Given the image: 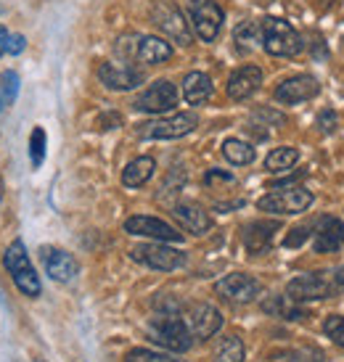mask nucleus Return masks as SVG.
I'll return each mask as SVG.
<instances>
[{
	"mask_svg": "<svg viewBox=\"0 0 344 362\" xmlns=\"http://www.w3.org/2000/svg\"><path fill=\"white\" fill-rule=\"evenodd\" d=\"M151 19L164 32V37H170L178 45H191L193 35L188 30V21H185V16H183L180 8L175 3H170V0H156V6L151 11Z\"/></svg>",
	"mask_w": 344,
	"mask_h": 362,
	"instance_id": "obj_6",
	"label": "nucleus"
},
{
	"mask_svg": "<svg viewBox=\"0 0 344 362\" xmlns=\"http://www.w3.org/2000/svg\"><path fill=\"white\" fill-rule=\"evenodd\" d=\"M149 339L154 344H159L164 346L167 352H188L193 344V336L188 331V325L185 320H180L178 315H172V312H164L159 317H154L149 322Z\"/></svg>",
	"mask_w": 344,
	"mask_h": 362,
	"instance_id": "obj_2",
	"label": "nucleus"
},
{
	"mask_svg": "<svg viewBox=\"0 0 344 362\" xmlns=\"http://www.w3.org/2000/svg\"><path fill=\"white\" fill-rule=\"evenodd\" d=\"M172 59V45L164 37H156V35H143L138 40V53H135V61L141 64H164V61Z\"/></svg>",
	"mask_w": 344,
	"mask_h": 362,
	"instance_id": "obj_21",
	"label": "nucleus"
},
{
	"mask_svg": "<svg viewBox=\"0 0 344 362\" xmlns=\"http://www.w3.org/2000/svg\"><path fill=\"white\" fill-rule=\"evenodd\" d=\"M307 235H310V233H307V228H294V230L286 235L284 243L289 246V249H297V246H302V243L307 241Z\"/></svg>",
	"mask_w": 344,
	"mask_h": 362,
	"instance_id": "obj_37",
	"label": "nucleus"
},
{
	"mask_svg": "<svg viewBox=\"0 0 344 362\" xmlns=\"http://www.w3.org/2000/svg\"><path fill=\"white\" fill-rule=\"evenodd\" d=\"M323 331H326V336L339 346V349H344V317L342 315H331V317H326Z\"/></svg>",
	"mask_w": 344,
	"mask_h": 362,
	"instance_id": "obj_31",
	"label": "nucleus"
},
{
	"mask_svg": "<svg viewBox=\"0 0 344 362\" xmlns=\"http://www.w3.org/2000/svg\"><path fill=\"white\" fill-rule=\"evenodd\" d=\"M175 106H178V88L167 80H156L149 90H143L135 98V109L146 111V114H164Z\"/></svg>",
	"mask_w": 344,
	"mask_h": 362,
	"instance_id": "obj_10",
	"label": "nucleus"
},
{
	"mask_svg": "<svg viewBox=\"0 0 344 362\" xmlns=\"http://www.w3.org/2000/svg\"><path fill=\"white\" fill-rule=\"evenodd\" d=\"M0 109H3V103H0Z\"/></svg>",
	"mask_w": 344,
	"mask_h": 362,
	"instance_id": "obj_42",
	"label": "nucleus"
},
{
	"mask_svg": "<svg viewBox=\"0 0 344 362\" xmlns=\"http://www.w3.org/2000/svg\"><path fill=\"white\" fill-rule=\"evenodd\" d=\"M204 182L212 188V185H217V182H225V185H233V175H228V172H220V170H210L207 172V177H204Z\"/></svg>",
	"mask_w": 344,
	"mask_h": 362,
	"instance_id": "obj_36",
	"label": "nucleus"
},
{
	"mask_svg": "<svg viewBox=\"0 0 344 362\" xmlns=\"http://www.w3.org/2000/svg\"><path fill=\"white\" fill-rule=\"evenodd\" d=\"M214 291L220 293L228 302H252L260 296L263 291V283L254 281L252 275H243V272H233V275H225L223 281L214 283Z\"/></svg>",
	"mask_w": 344,
	"mask_h": 362,
	"instance_id": "obj_11",
	"label": "nucleus"
},
{
	"mask_svg": "<svg viewBox=\"0 0 344 362\" xmlns=\"http://www.w3.org/2000/svg\"><path fill=\"white\" fill-rule=\"evenodd\" d=\"M154 170H156V161L151 156H138L122 170V182L127 188H141L154 177Z\"/></svg>",
	"mask_w": 344,
	"mask_h": 362,
	"instance_id": "obj_23",
	"label": "nucleus"
},
{
	"mask_svg": "<svg viewBox=\"0 0 344 362\" xmlns=\"http://www.w3.org/2000/svg\"><path fill=\"white\" fill-rule=\"evenodd\" d=\"M138 40H141V35H125V37H120V40H117V53H120L122 59L135 61Z\"/></svg>",
	"mask_w": 344,
	"mask_h": 362,
	"instance_id": "obj_33",
	"label": "nucleus"
},
{
	"mask_svg": "<svg viewBox=\"0 0 344 362\" xmlns=\"http://www.w3.org/2000/svg\"><path fill=\"white\" fill-rule=\"evenodd\" d=\"M223 156L231 161V164H236V167H246V164L254 161V148L249 143L239 141V138H228V141L223 143Z\"/></svg>",
	"mask_w": 344,
	"mask_h": 362,
	"instance_id": "obj_25",
	"label": "nucleus"
},
{
	"mask_svg": "<svg viewBox=\"0 0 344 362\" xmlns=\"http://www.w3.org/2000/svg\"><path fill=\"white\" fill-rule=\"evenodd\" d=\"M98 80L109 90H135L138 85H143V71L132 66H120V64H101Z\"/></svg>",
	"mask_w": 344,
	"mask_h": 362,
	"instance_id": "obj_17",
	"label": "nucleus"
},
{
	"mask_svg": "<svg viewBox=\"0 0 344 362\" xmlns=\"http://www.w3.org/2000/svg\"><path fill=\"white\" fill-rule=\"evenodd\" d=\"M212 80L204 74V71H191L185 74L183 80V98L191 103V106H202L212 98Z\"/></svg>",
	"mask_w": 344,
	"mask_h": 362,
	"instance_id": "obj_22",
	"label": "nucleus"
},
{
	"mask_svg": "<svg viewBox=\"0 0 344 362\" xmlns=\"http://www.w3.org/2000/svg\"><path fill=\"white\" fill-rule=\"evenodd\" d=\"M289 362H323V357L318 352H299V354H294Z\"/></svg>",
	"mask_w": 344,
	"mask_h": 362,
	"instance_id": "obj_39",
	"label": "nucleus"
},
{
	"mask_svg": "<svg viewBox=\"0 0 344 362\" xmlns=\"http://www.w3.org/2000/svg\"><path fill=\"white\" fill-rule=\"evenodd\" d=\"M243 341L239 339V336H225L223 341H220V346H217V352H214V357H217V362H243Z\"/></svg>",
	"mask_w": 344,
	"mask_h": 362,
	"instance_id": "obj_27",
	"label": "nucleus"
},
{
	"mask_svg": "<svg viewBox=\"0 0 344 362\" xmlns=\"http://www.w3.org/2000/svg\"><path fill=\"white\" fill-rule=\"evenodd\" d=\"M188 19H191L193 35L204 42H212L223 30L225 13L214 0H191L188 3Z\"/></svg>",
	"mask_w": 344,
	"mask_h": 362,
	"instance_id": "obj_5",
	"label": "nucleus"
},
{
	"mask_svg": "<svg viewBox=\"0 0 344 362\" xmlns=\"http://www.w3.org/2000/svg\"><path fill=\"white\" fill-rule=\"evenodd\" d=\"M344 291V267L323 272H310V275H299L286 286V296L294 302H321L334 293Z\"/></svg>",
	"mask_w": 344,
	"mask_h": 362,
	"instance_id": "obj_1",
	"label": "nucleus"
},
{
	"mask_svg": "<svg viewBox=\"0 0 344 362\" xmlns=\"http://www.w3.org/2000/svg\"><path fill=\"white\" fill-rule=\"evenodd\" d=\"M310 204H313V193L292 185L286 191H273L263 196L257 202V206H260V211H268V214H302Z\"/></svg>",
	"mask_w": 344,
	"mask_h": 362,
	"instance_id": "obj_8",
	"label": "nucleus"
},
{
	"mask_svg": "<svg viewBox=\"0 0 344 362\" xmlns=\"http://www.w3.org/2000/svg\"><path fill=\"white\" fill-rule=\"evenodd\" d=\"M313 233V249L318 254H334L344 246V222L336 217H318Z\"/></svg>",
	"mask_w": 344,
	"mask_h": 362,
	"instance_id": "obj_14",
	"label": "nucleus"
},
{
	"mask_svg": "<svg viewBox=\"0 0 344 362\" xmlns=\"http://www.w3.org/2000/svg\"><path fill=\"white\" fill-rule=\"evenodd\" d=\"M132 259L146 264V267H151V270L170 272V270H178V267L185 264V254L178 252V249H172V246H167V243L156 241V243L135 246V249H132Z\"/></svg>",
	"mask_w": 344,
	"mask_h": 362,
	"instance_id": "obj_9",
	"label": "nucleus"
},
{
	"mask_svg": "<svg viewBox=\"0 0 344 362\" xmlns=\"http://www.w3.org/2000/svg\"><path fill=\"white\" fill-rule=\"evenodd\" d=\"M8 35H11V32L6 30V27H3V24H0V42L6 40V37H8Z\"/></svg>",
	"mask_w": 344,
	"mask_h": 362,
	"instance_id": "obj_40",
	"label": "nucleus"
},
{
	"mask_svg": "<svg viewBox=\"0 0 344 362\" xmlns=\"http://www.w3.org/2000/svg\"><path fill=\"white\" fill-rule=\"evenodd\" d=\"M40 262H42V267H45V272L51 275L53 281H59V283L71 281V278L77 275V270H80L77 259H74L69 252H64V249H53V246H42Z\"/></svg>",
	"mask_w": 344,
	"mask_h": 362,
	"instance_id": "obj_16",
	"label": "nucleus"
},
{
	"mask_svg": "<svg viewBox=\"0 0 344 362\" xmlns=\"http://www.w3.org/2000/svg\"><path fill=\"white\" fill-rule=\"evenodd\" d=\"M263 310L273 317H284V320H302L307 317V310L299 307V302H294L289 296H273L263 304Z\"/></svg>",
	"mask_w": 344,
	"mask_h": 362,
	"instance_id": "obj_24",
	"label": "nucleus"
},
{
	"mask_svg": "<svg viewBox=\"0 0 344 362\" xmlns=\"http://www.w3.org/2000/svg\"><path fill=\"white\" fill-rule=\"evenodd\" d=\"M38 362H42V360H38Z\"/></svg>",
	"mask_w": 344,
	"mask_h": 362,
	"instance_id": "obj_43",
	"label": "nucleus"
},
{
	"mask_svg": "<svg viewBox=\"0 0 344 362\" xmlns=\"http://www.w3.org/2000/svg\"><path fill=\"white\" fill-rule=\"evenodd\" d=\"M297 159H299V151H297V148H292V146H281V148H275V151L268 153L265 167H268L270 172H286L297 164Z\"/></svg>",
	"mask_w": 344,
	"mask_h": 362,
	"instance_id": "obj_26",
	"label": "nucleus"
},
{
	"mask_svg": "<svg viewBox=\"0 0 344 362\" xmlns=\"http://www.w3.org/2000/svg\"><path fill=\"white\" fill-rule=\"evenodd\" d=\"M125 230L130 235H143V238H154V241L162 243H178L183 241V233H178L172 225H167L164 220L156 217H146V214H135L125 222Z\"/></svg>",
	"mask_w": 344,
	"mask_h": 362,
	"instance_id": "obj_12",
	"label": "nucleus"
},
{
	"mask_svg": "<svg viewBox=\"0 0 344 362\" xmlns=\"http://www.w3.org/2000/svg\"><path fill=\"white\" fill-rule=\"evenodd\" d=\"M172 217L178 220V225H180L183 230L193 233V235H204V233L212 228L210 214L202 206H196V204H178L172 209Z\"/></svg>",
	"mask_w": 344,
	"mask_h": 362,
	"instance_id": "obj_19",
	"label": "nucleus"
},
{
	"mask_svg": "<svg viewBox=\"0 0 344 362\" xmlns=\"http://www.w3.org/2000/svg\"><path fill=\"white\" fill-rule=\"evenodd\" d=\"M27 48V40L21 35H8L6 40L0 42V56H19Z\"/></svg>",
	"mask_w": 344,
	"mask_h": 362,
	"instance_id": "obj_34",
	"label": "nucleus"
},
{
	"mask_svg": "<svg viewBox=\"0 0 344 362\" xmlns=\"http://www.w3.org/2000/svg\"><path fill=\"white\" fill-rule=\"evenodd\" d=\"M260 35H263V48L270 56H284V59H289V56H297L304 45L299 32L294 30L289 21L275 19V16L263 21Z\"/></svg>",
	"mask_w": 344,
	"mask_h": 362,
	"instance_id": "obj_4",
	"label": "nucleus"
},
{
	"mask_svg": "<svg viewBox=\"0 0 344 362\" xmlns=\"http://www.w3.org/2000/svg\"><path fill=\"white\" fill-rule=\"evenodd\" d=\"M275 230H278V222H270V220L249 222V225H246V230H243V246L249 249V254L268 252V246L273 243Z\"/></svg>",
	"mask_w": 344,
	"mask_h": 362,
	"instance_id": "obj_20",
	"label": "nucleus"
},
{
	"mask_svg": "<svg viewBox=\"0 0 344 362\" xmlns=\"http://www.w3.org/2000/svg\"><path fill=\"white\" fill-rule=\"evenodd\" d=\"M196 124H199L196 114L183 111V114H172L167 119H156L143 124L138 135L146 138V141H175V138H183V135L196 130Z\"/></svg>",
	"mask_w": 344,
	"mask_h": 362,
	"instance_id": "obj_7",
	"label": "nucleus"
},
{
	"mask_svg": "<svg viewBox=\"0 0 344 362\" xmlns=\"http://www.w3.org/2000/svg\"><path fill=\"white\" fill-rule=\"evenodd\" d=\"M260 85H263V69L249 64V66H241V69H236L231 74L228 95H231L233 101H246L249 95L260 90Z\"/></svg>",
	"mask_w": 344,
	"mask_h": 362,
	"instance_id": "obj_18",
	"label": "nucleus"
},
{
	"mask_svg": "<svg viewBox=\"0 0 344 362\" xmlns=\"http://www.w3.org/2000/svg\"><path fill=\"white\" fill-rule=\"evenodd\" d=\"M185 325H188L191 336L207 341V339H212L214 333L223 328V315L214 310L212 304H196V307H191V312H188Z\"/></svg>",
	"mask_w": 344,
	"mask_h": 362,
	"instance_id": "obj_15",
	"label": "nucleus"
},
{
	"mask_svg": "<svg viewBox=\"0 0 344 362\" xmlns=\"http://www.w3.org/2000/svg\"><path fill=\"white\" fill-rule=\"evenodd\" d=\"M125 362H183V360H175V357H167V354L151 352V349H132Z\"/></svg>",
	"mask_w": 344,
	"mask_h": 362,
	"instance_id": "obj_32",
	"label": "nucleus"
},
{
	"mask_svg": "<svg viewBox=\"0 0 344 362\" xmlns=\"http://www.w3.org/2000/svg\"><path fill=\"white\" fill-rule=\"evenodd\" d=\"M30 159L32 167H40L45 159V130L42 127H35L30 135Z\"/></svg>",
	"mask_w": 344,
	"mask_h": 362,
	"instance_id": "obj_30",
	"label": "nucleus"
},
{
	"mask_svg": "<svg viewBox=\"0 0 344 362\" xmlns=\"http://www.w3.org/2000/svg\"><path fill=\"white\" fill-rule=\"evenodd\" d=\"M120 124H122L120 114H103L101 119H98V127H103V130H112V127H120Z\"/></svg>",
	"mask_w": 344,
	"mask_h": 362,
	"instance_id": "obj_38",
	"label": "nucleus"
},
{
	"mask_svg": "<svg viewBox=\"0 0 344 362\" xmlns=\"http://www.w3.org/2000/svg\"><path fill=\"white\" fill-rule=\"evenodd\" d=\"M233 40L239 42L241 51H252L257 42H263V35H260V27L252 24V21H241L236 32H233Z\"/></svg>",
	"mask_w": 344,
	"mask_h": 362,
	"instance_id": "obj_28",
	"label": "nucleus"
},
{
	"mask_svg": "<svg viewBox=\"0 0 344 362\" xmlns=\"http://www.w3.org/2000/svg\"><path fill=\"white\" fill-rule=\"evenodd\" d=\"M19 95V74L16 71H3L0 74V103L11 106Z\"/></svg>",
	"mask_w": 344,
	"mask_h": 362,
	"instance_id": "obj_29",
	"label": "nucleus"
},
{
	"mask_svg": "<svg viewBox=\"0 0 344 362\" xmlns=\"http://www.w3.org/2000/svg\"><path fill=\"white\" fill-rule=\"evenodd\" d=\"M318 127H321V132H334L336 130V114L331 109H326V111H321L318 114Z\"/></svg>",
	"mask_w": 344,
	"mask_h": 362,
	"instance_id": "obj_35",
	"label": "nucleus"
},
{
	"mask_svg": "<svg viewBox=\"0 0 344 362\" xmlns=\"http://www.w3.org/2000/svg\"><path fill=\"white\" fill-rule=\"evenodd\" d=\"M318 93H321V85H318L315 77H310V74H297V77H289V80H284L275 88V101L294 106V103L310 101Z\"/></svg>",
	"mask_w": 344,
	"mask_h": 362,
	"instance_id": "obj_13",
	"label": "nucleus"
},
{
	"mask_svg": "<svg viewBox=\"0 0 344 362\" xmlns=\"http://www.w3.org/2000/svg\"><path fill=\"white\" fill-rule=\"evenodd\" d=\"M0 202H3V180H0Z\"/></svg>",
	"mask_w": 344,
	"mask_h": 362,
	"instance_id": "obj_41",
	"label": "nucleus"
},
{
	"mask_svg": "<svg viewBox=\"0 0 344 362\" xmlns=\"http://www.w3.org/2000/svg\"><path fill=\"white\" fill-rule=\"evenodd\" d=\"M3 264H6L8 275L13 278L16 288H19L24 296H30V299L40 296V291H42L40 278H38V272H35V267H32L30 254H27V249H24V243H21V241L11 243L8 249H6Z\"/></svg>",
	"mask_w": 344,
	"mask_h": 362,
	"instance_id": "obj_3",
	"label": "nucleus"
}]
</instances>
